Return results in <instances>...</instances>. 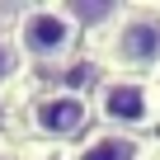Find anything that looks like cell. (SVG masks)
<instances>
[{"instance_id":"cell-9","label":"cell","mask_w":160,"mask_h":160,"mask_svg":"<svg viewBox=\"0 0 160 160\" xmlns=\"http://www.w3.org/2000/svg\"><path fill=\"white\" fill-rule=\"evenodd\" d=\"M0 113H5V90H0Z\"/></svg>"},{"instance_id":"cell-7","label":"cell","mask_w":160,"mask_h":160,"mask_svg":"<svg viewBox=\"0 0 160 160\" xmlns=\"http://www.w3.org/2000/svg\"><path fill=\"white\" fill-rule=\"evenodd\" d=\"M0 160H33L19 141H5V137H0Z\"/></svg>"},{"instance_id":"cell-8","label":"cell","mask_w":160,"mask_h":160,"mask_svg":"<svg viewBox=\"0 0 160 160\" xmlns=\"http://www.w3.org/2000/svg\"><path fill=\"white\" fill-rule=\"evenodd\" d=\"M33 160H71V155H66V146H42Z\"/></svg>"},{"instance_id":"cell-1","label":"cell","mask_w":160,"mask_h":160,"mask_svg":"<svg viewBox=\"0 0 160 160\" xmlns=\"http://www.w3.org/2000/svg\"><path fill=\"white\" fill-rule=\"evenodd\" d=\"M94 61L113 75H151L160 71V5H127L122 19L99 38Z\"/></svg>"},{"instance_id":"cell-2","label":"cell","mask_w":160,"mask_h":160,"mask_svg":"<svg viewBox=\"0 0 160 160\" xmlns=\"http://www.w3.org/2000/svg\"><path fill=\"white\" fill-rule=\"evenodd\" d=\"M94 118L113 132H132L146 137L160 122V90L151 75H113L104 71V80L94 85Z\"/></svg>"},{"instance_id":"cell-5","label":"cell","mask_w":160,"mask_h":160,"mask_svg":"<svg viewBox=\"0 0 160 160\" xmlns=\"http://www.w3.org/2000/svg\"><path fill=\"white\" fill-rule=\"evenodd\" d=\"M66 155H71V160H146V155H151V141H146V137H132V132L94 127L90 137H80Z\"/></svg>"},{"instance_id":"cell-6","label":"cell","mask_w":160,"mask_h":160,"mask_svg":"<svg viewBox=\"0 0 160 160\" xmlns=\"http://www.w3.org/2000/svg\"><path fill=\"white\" fill-rule=\"evenodd\" d=\"M57 10L71 19V28L80 38H104L118 19H122V0H57Z\"/></svg>"},{"instance_id":"cell-3","label":"cell","mask_w":160,"mask_h":160,"mask_svg":"<svg viewBox=\"0 0 160 160\" xmlns=\"http://www.w3.org/2000/svg\"><path fill=\"white\" fill-rule=\"evenodd\" d=\"M10 38H14L24 66H47V71L66 66L75 57V47H80V33L71 28V19L57 5H24Z\"/></svg>"},{"instance_id":"cell-10","label":"cell","mask_w":160,"mask_h":160,"mask_svg":"<svg viewBox=\"0 0 160 160\" xmlns=\"http://www.w3.org/2000/svg\"><path fill=\"white\" fill-rule=\"evenodd\" d=\"M155 90H160V80H155Z\"/></svg>"},{"instance_id":"cell-4","label":"cell","mask_w":160,"mask_h":160,"mask_svg":"<svg viewBox=\"0 0 160 160\" xmlns=\"http://www.w3.org/2000/svg\"><path fill=\"white\" fill-rule=\"evenodd\" d=\"M28 132L47 146H66L94 132V104L85 90H42L28 99Z\"/></svg>"}]
</instances>
